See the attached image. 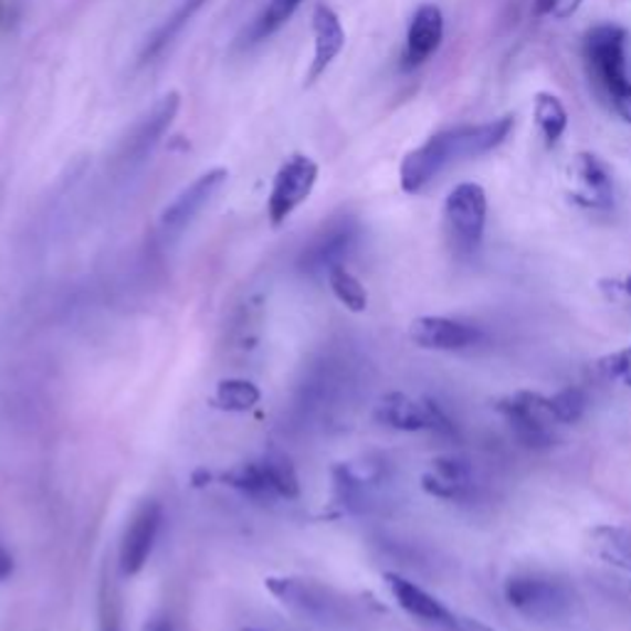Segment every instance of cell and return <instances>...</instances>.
Here are the masks:
<instances>
[{
  "instance_id": "ba28073f",
  "label": "cell",
  "mask_w": 631,
  "mask_h": 631,
  "mask_svg": "<svg viewBox=\"0 0 631 631\" xmlns=\"http://www.w3.org/2000/svg\"><path fill=\"white\" fill-rule=\"evenodd\" d=\"M568 180H570V200L577 208L590 212H609L614 208L617 188L614 176L604 160L582 151L577 154L568 166Z\"/></svg>"
},
{
  "instance_id": "d6986e66",
  "label": "cell",
  "mask_w": 631,
  "mask_h": 631,
  "mask_svg": "<svg viewBox=\"0 0 631 631\" xmlns=\"http://www.w3.org/2000/svg\"><path fill=\"white\" fill-rule=\"evenodd\" d=\"M590 545L597 558L631 577V533L617 526H597L590 533Z\"/></svg>"
},
{
  "instance_id": "7402d4cb",
  "label": "cell",
  "mask_w": 631,
  "mask_h": 631,
  "mask_svg": "<svg viewBox=\"0 0 631 631\" xmlns=\"http://www.w3.org/2000/svg\"><path fill=\"white\" fill-rule=\"evenodd\" d=\"M262 400V390L252 380L228 378L218 382V390L212 395V404L224 412H250Z\"/></svg>"
},
{
  "instance_id": "4dcf8cb0",
  "label": "cell",
  "mask_w": 631,
  "mask_h": 631,
  "mask_svg": "<svg viewBox=\"0 0 631 631\" xmlns=\"http://www.w3.org/2000/svg\"><path fill=\"white\" fill-rule=\"evenodd\" d=\"M449 631H494L488 624L481 622V619L466 617V614H456L452 617V624H449Z\"/></svg>"
},
{
  "instance_id": "9a60e30c",
  "label": "cell",
  "mask_w": 631,
  "mask_h": 631,
  "mask_svg": "<svg viewBox=\"0 0 631 631\" xmlns=\"http://www.w3.org/2000/svg\"><path fill=\"white\" fill-rule=\"evenodd\" d=\"M410 338L424 350H464L478 340V330L446 316H420L410 324Z\"/></svg>"
},
{
  "instance_id": "277c9868",
  "label": "cell",
  "mask_w": 631,
  "mask_h": 631,
  "mask_svg": "<svg viewBox=\"0 0 631 631\" xmlns=\"http://www.w3.org/2000/svg\"><path fill=\"white\" fill-rule=\"evenodd\" d=\"M264 587L270 590L276 602H282L288 612H294L304 619H312L318 624H330L344 619L346 602L316 580L306 577H266Z\"/></svg>"
},
{
  "instance_id": "d6a6232c",
  "label": "cell",
  "mask_w": 631,
  "mask_h": 631,
  "mask_svg": "<svg viewBox=\"0 0 631 631\" xmlns=\"http://www.w3.org/2000/svg\"><path fill=\"white\" fill-rule=\"evenodd\" d=\"M10 575H13V555H10L3 548V543H0V582H6Z\"/></svg>"
},
{
  "instance_id": "603a6c76",
  "label": "cell",
  "mask_w": 631,
  "mask_h": 631,
  "mask_svg": "<svg viewBox=\"0 0 631 631\" xmlns=\"http://www.w3.org/2000/svg\"><path fill=\"white\" fill-rule=\"evenodd\" d=\"M206 3H208V0H183L176 13L170 15L164 25H160V30L156 32L151 40H148V45L144 48L141 60L151 62L156 55H160V52H164L170 45V42H173L180 35V30H183L190 23V20L200 13V8L206 6Z\"/></svg>"
},
{
  "instance_id": "44dd1931",
  "label": "cell",
  "mask_w": 631,
  "mask_h": 631,
  "mask_svg": "<svg viewBox=\"0 0 631 631\" xmlns=\"http://www.w3.org/2000/svg\"><path fill=\"white\" fill-rule=\"evenodd\" d=\"M533 114H536V124L545 144L553 148L565 136V132H568V109H565V104L555 94L538 92L536 104H533Z\"/></svg>"
},
{
  "instance_id": "d4e9b609",
  "label": "cell",
  "mask_w": 631,
  "mask_h": 631,
  "mask_svg": "<svg viewBox=\"0 0 631 631\" xmlns=\"http://www.w3.org/2000/svg\"><path fill=\"white\" fill-rule=\"evenodd\" d=\"M262 464L270 476V484L280 501H294L302 494V484H298V474L292 464V459L282 452H272L262 456Z\"/></svg>"
},
{
  "instance_id": "f1b7e54d",
  "label": "cell",
  "mask_w": 631,
  "mask_h": 631,
  "mask_svg": "<svg viewBox=\"0 0 631 631\" xmlns=\"http://www.w3.org/2000/svg\"><path fill=\"white\" fill-rule=\"evenodd\" d=\"M597 370L607 380H617L631 388V348L617 350L612 356H604L597 360Z\"/></svg>"
},
{
  "instance_id": "4fadbf2b",
  "label": "cell",
  "mask_w": 631,
  "mask_h": 631,
  "mask_svg": "<svg viewBox=\"0 0 631 631\" xmlns=\"http://www.w3.org/2000/svg\"><path fill=\"white\" fill-rule=\"evenodd\" d=\"M442 40H444V15L440 6L434 3L420 6L410 20L400 67L404 72L422 67L427 60H432V55H437V50L442 48Z\"/></svg>"
},
{
  "instance_id": "e0dca14e",
  "label": "cell",
  "mask_w": 631,
  "mask_h": 631,
  "mask_svg": "<svg viewBox=\"0 0 631 631\" xmlns=\"http://www.w3.org/2000/svg\"><path fill=\"white\" fill-rule=\"evenodd\" d=\"M474 488L472 466L459 456H437L422 474V491L442 501H464Z\"/></svg>"
},
{
  "instance_id": "ffe728a7",
  "label": "cell",
  "mask_w": 631,
  "mask_h": 631,
  "mask_svg": "<svg viewBox=\"0 0 631 631\" xmlns=\"http://www.w3.org/2000/svg\"><path fill=\"white\" fill-rule=\"evenodd\" d=\"M222 481L230 488L238 491V494L248 496L252 501H262V504H274V501H280L274 494L272 484H270V476H266V469L262 464V459H256V462L240 464L238 469H232V472L224 474Z\"/></svg>"
},
{
  "instance_id": "cb8c5ba5",
  "label": "cell",
  "mask_w": 631,
  "mask_h": 631,
  "mask_svg": "<svg viewBox=\"0 0 631 631\" xmlns=\"http://www.w3.org/2000/svg\"><path fill=\"white\" fill-rule=\"evenodd\" d=\"M330 292L338 298L340 304H344L348 312L353 314H362L368 308V292L362 282L358 280L356 274H350L346 270V264H338L334 270H328L326 274Z\"/></svg>"
},
{
  "instance_id": "4316f807",
  "label": "cell",
  "mask_w": 631,
  "mask_h": 631,
  "mask_svg": "<svg viewBox=\"0 0 631 631\" xmlns=\"http://www.w3.org/2000/svg\"><path fill=\"white\" fill-rule=\"evenodd\" d=\"M96 631H122V597L112 577L104 575L102 587H99V607H96Z\"/></svg>"
},
{
  "instance_id": "5bb4252c",
  "label": "cell",
  "mask_w": 631,
  "mask_h": 631,
  "mask_svg": "<svg viewBox=\"0 0 631 631\" xmlns=\"http://www.w3.org/2000/svg\"><path fill=\"white\" fill-rule=\"evenodd\" d=\"M178 109H180V94L178 92H168L166 96H160L154 109L134 126L132 136L126 138L124 160L134 164V160H144L148 154H151L154 148L158 146L160 138L166 136L170 124H173Z\"/></svg>"
},
{
  "instance_id": "484cf974",
  "label": "cell",
  "mask_w": 631,
  "mask_h": 631,
  "mask_svg": "<svg viewBox=\"0 0 631 631\" xmlns=\"http://www.w3.org/2000/svg\"><path fill=\"white\" fill-rule=\"evenodd\" d=\"M302 3L304 0H270L262 13L256 15L254 25L250 28V40L260 42V40L274 35L276 30L284 28L288 20H292V15L296 13Z\"/></svg>"
},
{
  "instance_id": "9c48e42d",
  "label": "cell",
  "mask_w": 631,
  "mask_h": 631,
  "mask_svg": "<svg viewBox=\"0 0 631 631\" xmlns=\"http://www.w3.org/2000/svg\"><path fill=\"white\" fill-rule=\"evenodd\" d=\"M504 595L513 609H518L520 614L530 619H538V622L560 617L570 607V597L565 592V587L543 575L526 572L508 577Z\"/></svg>"
},
{
  "instance_id": "6da1fadb",
  "label": "cell",
  "mask_w": 631,
  "mask_h": 631,
  "mask_svg": "<svg viewBox=\"0 0 631 631\" xmlns=\"http://www.w3.org/2000/svg\"><path fill=\"white\" fill-rule=\"evenodd\" d=\"M513 124H516V119L506 114L501 116V119L486 124H464L434 134L430 141L402 158V190L408 192V196H417V192H422L452 164H459V160L464 158H478L491 154L511 136Z\"/></svg>"
},
{
  "instance_id": "f546056e",
  "label": "cell",
  "mask_w": 631,
  "mask_h": 631,
  "mask_svg": "<svg viewBox=\"0 0 631 631\" xmlns=\"http://www.w3.org/2000/svg\"><path fill=\"white\" fill-rule=\"evenodd\" d=\"M582 0H533V13L538 18H555L568 20L580 10Z\"/></svg>"
},
{
  "instance_id": "836d02e7",
  "label": "cell",
  "mask_w": 631,
  "mask_h": 631,
  "mask_svg": "<svg viewBox=\"0 0 631 631\" xmlns=\"http://www.w3.org/2000/svg\"><path fill=\"white\" fill-rule=\"evenodd\" d=\"M146 631H173V627H170L166 619H154V622L146 627Z\"/></svg>"
},
{
  "instance_id": "7c38bea8",
  "label": "cell",
  "mask_w": 631,
  "mask_h": 631,
  "mask_svg": "<svg viewBox=\"0 0 631 631\" xmlns=\"http://www.w3.org/2000/svg\"><path fill=\"white\" fill-rule=\"evenodd\" d=\"M358 242V222L340 218L326 224L302 254V270L308 274H328V270L344 264Z\"/></svg>"
},
{
  "instance_id": "30bf717a",
  "label": "cell",
  "mask_w": 631,
  "mask_h": 631,
  "mask_svg": "<svg viewBox=\"0 0 631 631\" xmlns=\"http://www.w3.org/2000/svg\"><path fill=\"white\" fill-rule=\"evenodd\" d=\"M228 168H212L208 173L192 180V183L160 212V230L168 238H178L180 232L188 230L202 210L210 206V200L218 196L222 186L228 183Z\"/></svg>"
},
{
  "instance_id": "2e32d148",
  "label": "cell",
  "mask_w": 631,
  "mask_h": 631,
  "mask_svg": "<svg viewBox=\"0 0 631 631\" xmlns=\"http://www.w3.org/2000/svg\"><path fill=\"white\" fill-rule=\"evenodd\" d=\"M312 25H314V60L306 74V84H314L320 74H326V70L346 48V30L334 8H328L324 3L316 6Z\"/></svg>"
},
{
  "instance_id": "83f0119b",
  "label": "cell",
  "mask_w": 631,
  "mask_h": 631,
  "mask_svg": "<svg viewBox=\"0 0 631 631\" xmlns=\"http://www.w3.org/2000/svg\"><path fill=\"white\" fill-rule=\"evenodd\" d=\"M550 412L555 422L560 424H575L580 422L587 412V395L582 388H565L558 395L548 398Z\"/></svg>"
},
{
  "instance_id": "ac0fdd59",
  "label": "cell",
  "mask_w": 631,
  "mask_h": 631,
  "mask_svg": "<svg viewBox=\"0 0 631 631\" xmlns=\"http://www.w3.org/2000/svg\"><path fill=\"white\" fill-rule=\"evenodd\" d=\"M385 585H388L390 595L395 597L404 612L412 614L414 619H422L427 624H437L444 627L449 631V624H452L454 612L446 609L437 597H432L427 590H422L420 585L410 582L408 577H402L398 572H385Z\"/></svg>"
},
{
  "instance_id": "7a4b0ae2",
  "label": "cell",
  "mask_w": 631,
  "mask_h": 631,
  "mask_svg": "<svg viewBox=\"0 0 631 631\" xmlns=\"http://www.w3.org/2000/svg\"><path fill=\"white\" fill-rule=\"evenodd\" d=\"M629 32L622 25L602 23L585 32L582 60L600 99L631 124V80L627 72Z\"/></svg>"
},
{
  "instance_id": "52a82bcc",
  "label": "cell",
  "mask_w": 631,
  "mask_h": 631,
  "mask_svg": "<svg viewBox=\"0 0 631 631\" xmlns=\"http://www.w3.org/2000/svg\"><path fill=\"white\" fill-rule=\"evenodd\" d=\"M496 410L504 414L516 442L526 449H548L553 446L555 437L550 424L555 417L550 412L548 398L538 392H516L513 398L501 400Z\"/></svg>"
},
{
  "instance_id": "5b68a950",
  "label": "cell",
  "mask_w": 631,
  "mask_h": 631,
  "mask_svg": "<svg viewBox=\"0 0 631 631\" xmlns=\"http://www.w3.org/2000/svg\"><path fill=\"white\" fill-rule=\"evenodd\" d=\"M318 180V164L306 154H292L282 168L276 170L274 183L266 200V215H270L272 228H280L294 215L296 208L312 198Z\"/></svg>"
},
{
  "instance_id": "1f68e13d",
  "label": "cell",
  "mask_w": 631,
  "mask_h": 631,
  "mask_svg": "<svg viewBox=\"0 0 631 631\" xmlns=\"http://www.w3.org/2000/svg\"><path fill=\"white\" fill-rule=\"evenodd\" d=\"M602 292L612 298L619 296H629L631 298V274L624 276V280H602Z\"/></svg>"
},
{
  "instance_id": "8fae6325",
  "label": "cell",
  "mask_w": 631,
  "mask_h": 631,
  "mask_svg": "<svg viewBox=\"0 0 631 631\" xmlns=\"http://www.w3.org/2000/svg\"><path fill=\"white\" fill-rule=\"evenodd\" d=\"M160 520H164V511H160L156 501H146V504L136 508L119 545V570L124 577H136L146 568V562L156 548Z\"/></svg>"
},
{
  "instance_id": "3957f363",
  "label": "cell",
  "mask_w": 631,
  "mask_h": 631,
  "mask_svg": "<svg viewBox=\"0 0 631 631\" xmlns=\"http://www.w3.org/2000/svg\"><path fill=\"white\" fill-rule=\"evenodd\" d=\"M488 198L478 183H459L444 200V234L456 256L478 252L486 232Z\"/></svg>"
},
{
  "instance_id": "e575fe53",
  "label": "cell",
  "mask_w": 631,
  "mask_h": 631,
  "mask_svg": "<svg viewBox=\"0 0 631 631\" xmlns=\"http://www.w3.org/2000/svg\"><path fill=\"white\" fill-rule=\"evenodd\" d=\"M244 631H262V629H244Z\"/></svg>"
},
{
  "instance_id": "8992f818",
  "label": "cell",
  "mask_w": 631,
  "mask_h": 631,
  "mask_svg": "<svg viewBox=\"0 0 631 631\" xmlns=\"http://www.w3.org/2000/svg\"><path fill=\"white\" fill-rule=\"evenodd\" d=\"M376 422L398 432H434L454 437L456 430L442 408L432 400H414L404 392H388L372 410Z\"/></svg>"
}]
</instances>
